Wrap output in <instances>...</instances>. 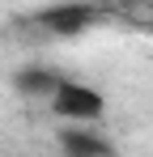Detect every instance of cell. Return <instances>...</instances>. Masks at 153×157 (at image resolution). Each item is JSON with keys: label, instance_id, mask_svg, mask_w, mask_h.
Wrapping results in <instances>:
<instances>
[{"label": "cell", "instance_id": "6da1fadb", "mask_svg": "<svg viewBox=\"0 0 153 157\" xmlns=\"http://www.w3.org/2000/svg\"><path fill=\"white\" fill-rule=\"evenodd\" d=\"M111 21H115V9L102 4V0H55V4L34 13V26L47 38H64V43L68 38H85V34L111 26Z\"/></svg>", "mask_w": 153, "mask_h": 157}, {"label": "cell", "instance_id": "7a4b0ae2", "mask_svg": "<svg viewBox=\"0 0 153 157\" xmlns=\"http://www.w3.org/2000/svg\"><path fill=\"white\" fill-rule=\"evenodd\" d=\"M47 110L60 119V123H98L102 115H106V98H102L98 85L76 81V77H64L60 89L47 98Z\"/></svg>", "mask_w": 153, "mask_h": 157}, {"label": "cell", "instance_id": "3957f363", "mask_svg": "<svg viewBox=\"0 0 153 157\" xmlns=\"http://www.w3.org/2000/svg\"><path fill=\"white\" fill-rule=\"evenodd\" d=\"M55 144L68 157H111L115 153V140L106 132H98V123H60Z\"/></svg>", "mask_w": 153, "mask_h": 157}, {"label": "cell", "instance_id": "277c9868", "mask_svg": "<svg viewBox=\"0 0 153 157\" xmlns=\"http://www.w3.org/2000/svg\"><path fill=\"white\" fill-rule=\"evenodd\" d=\"M60 81H64V72H60L55 64H43V59H30V64H22V68L13 72V89H17L22 98H34V102H47L51 94L60 89Z\"/></svg>", "mask_w": 153, "mask_h": 157}]
</instances>
